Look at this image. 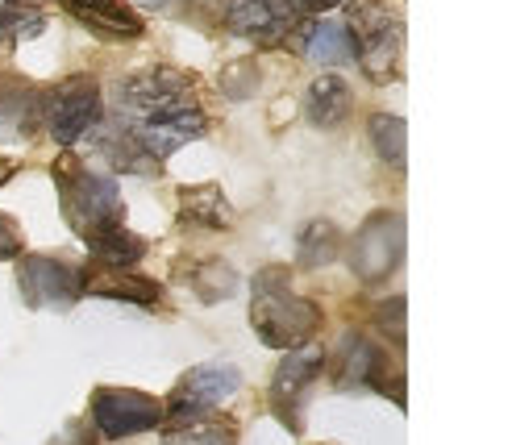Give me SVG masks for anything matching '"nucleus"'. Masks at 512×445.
I'll list each match as a JSON object with an SVG mask.
<instances>
[{"label":"nucleus","instance_id":"obj_16","mask_svg":"<svg viewBox=\"0 0 512 445\" xmlns=\"http://www.w3.org/2000/svg\"><path fill=\"white\" fill-rule=\"evenodd\" d=\"M304 55H309L313 63H321V67H346L354 59V38L338 21H317L309 42H304Z\"/></svg>","mask_w":512,"mask_h":445},{"label":"nucleus","instance_id":"obj_4","mask_svg":"<svg viewBox=\"0 0 512 445\" xmlns=\"http://www.w3.org/2000/svg\"><path fill=\"white\" fill-rule=\"evenodd\" d=\"M350 38H358V63L367 80L388 84L400 67L404 50V25L383 0H350Z\"/></svg>","mask_w":512,"mask_h":445},{"label":"nucleus","instance_id":"obj_11","mask_svg":"<svg viewBox=\"0 0 512 445\" xmlns=\"http://www.w3.org/2000/svg\"><path fill=\"white\" fill-rule=\"evenodd\" d=\"M321 366H325V350H317V346L292 350L279 362V371L271 379V408L279 412V421L288 429H300V400H304V391L317 383Z\"/></svg>","mask_w":512,"mask_h":445},{"label":"nucleus","instance_id":"obj_25","mask_svg":"<svg viewBox=\"0 0 512 445\" xmlns=\"http://www.w3.org/2000/svg\"><path fill=\"white\" fill-rule=\"evenodd\" d=\"M13 175H17V163H13V159H0V188H5Z\"/></svg>","mask_w":512,"mask_h":445},{"label":"nucleus","instance_id":"obj_13","mask_svg":"<svg viewBox=\"0 0 512 445\" xmlns=\"http://www.w3.org/2000/svg\"><path fill=\"white\" fill-rule=\"evenodd\" d=\"M179 221L200 229H229L234 225V208H229L217 183H196V188L179 192Z\"/></svg>","mask_w":512,"mask_h":445},{"label":"nucleus","instance_id":"obj_9","mask_svg":"<svg viewBox=\"0 0 512 445\" xmlns=\"http://www.w3.org/2000/svg\"><path fill=\"white\" fill-rule=\"evenodd\" d=\"M17 283L30 308H71L84 296V275L71 263H59V258H46V254L21 258Z\"/></svg>","mask_w":512,"mask_h":445},{"label":"nucleus","instance_id":"obj_21","mask_svg":"<svg viewBox=\"0 0 512 445\" xmlns=\"http://www.w3.org/2000/svg\"><path fill=\"white\" fill-rule=\"evenodd\" d=\"M371 142H375V150H379L383 163L404 167V121H400V117L375 113V117H371Z\"/></svg>","mask_w":512,"mask_h":445},{"label":"nucleus","instance_id":"obj_10","mask_svg":"<svg viewBox=\"0 0 512 445\" xmlns=\"http://www.w3.org/2000/svg\"><path fill=\"white\" fill-rule=\"evenodd\" d=\"M304 13L296 9V0H242L229 13V30L259 42V46H292L300 38Z\"/></svg>","mask_w":512,"mask_h":445},{"label":"nucleus","instance_id":"obj_18","mask_svg":"<svg viewBox=\"0 0 512 445\" xmlns=\"http://www.w3.org/2000/svg\"><path fill=\"white\" fill-rule=\"evenodd\" d=\"M342 250V233L338 225H329V221H313L309 229L300 233V267H325V263H334Z\"/></svg>","mask_w":512,"mask_h":445},{"label":"nucleus","instance_id":"obj_2","mask_svg":"<svg viewBox=\"0 0 512 445\" xmlns=\"http://www.w3.org/2000/svg\"><path fill=\"white\" fill-rule=\"evenodd\" d=\"M50 171H55L63 217L84 242H96L125 225V204H121V192L109 175H96L92 167L75 159V154H59V163Z\"/></svg>","mask_w":512,"mask_h":445},{"label":"nucleus","instance_id":"obj_15","mask_svg":"<svg viewBox=\"0 0 512 445\" xmlns=\"http://www.w3.org/2000/svg\"><path fill=\"white\" fill-rule=\"evenodd\" d=\"M304 117H309L317 129H338L350 117V88L338 75H321L313 80L309 96H304Z\"/></svg>","mask_w":512,"mask_h":445},{"label":"nucleus","instance_id":"obj_5","mask_svg":"<svg viewBox=\"0 0 512 445\" xmlns=\"http://www.w3.org/2000/svg\"><path fill=\"white\" fill-rule=\"evenodd\" d=\"M242 387L238 366H225V362H209V366H192V371L175 383L171 400L163 404V416H171L175 425H188L200 421L204 412H213L217 404H225L234 391Z\"/></svg>","mask_w":512,"mask_h":445},{"label":"nucleus","instance_id":"obj_20","mask_svg":"<svg viewBox=\"0 0 512 445\" xmlns=\"http://www.w3.org/2000/svg\"><path fill=\"white\" fill-rule=\"evenodd\" d=\"M42 30V9L25 5V0H0V38L21 42Z\"/></svg>","mask_w":512,"mask_h":445},{"label":"nucleus","instance_id":"obj_6","mask_svg":"<svg viewBox=\"0 0 512 445\" xmlns=\"http://www.w3.org/2000/svg\"><path fill=\"white\" fill-rule=\"evenodd\" d=\"M404 258V217L400 213H375L350 246V267L363 283L388 279Z\"/></svg>","mask_w":512,"mask_h":445},{"label":"nucleus","instance_id":"obj_14","mask_svg":"<svg viewBox=\"0 0 512 445\" xmlns=\"http://www.w3.org/2000/svg\"><path fill=\"white\" fill-rule=\"evenodd\" d=\"M84 292L109 296V300H130V304H159L163 300L159 283H150L142 275H130V271H109V267L88 271L84 275Z\"/></svg>","mask_w":512,"mask_h":445},{"label":"nucleus","instance_id":"obj_12","mask_svg":"<svg viewBox=\"0 0 512 445\" xmlns=\"http://www.w3.org/2000/svg\"><path fill=\"white\" fill-rule=\"evenodd\" d=\"M63 9L80 21L84 30H92L96 38H109V42H134L146 30L138 9L125 5V0H63Z\"/></svg>","mask_w":512,"mask_h":445},{"label":"nucleus","instance_id":"obj_1","mask_svg":"<svg viewBox=\"0 0 512 445\" xmlns=\"http://www.w3.org/2000/svg\"><path fill=\"white\" fill-rule=\"evenodd\" d=\"M117 113L125 142L150 154V159H167V154L196 142L209 129V117H204L196 96V80L175 67H150L130 75L117 88Z\"/></svg>","mask_w":512,"mask_h":445},{"label":"nucleus","instance_id":"obj_3","mask_svg":"<svg viewBox=\"0 0 512 445\" xmlns=\"http://www.w3.org/2000/svg\"><path fill=\"white\" fill-rule=\"evenodd\" d=\"M250 325L271 350H300L321 329V308L292 292L284 267H271L254 279Z\"/></svg>","mask_w":512,"mask_h":445},{"label":"nucleus","instance_id":"obj_23","mask_svg":"<svg viewBox=\"0 0 512 445\" xmlns=\"http://www.w3.org/2000/svg\"><path fill=\"white\" fill-rule=\"evenodd\" d=\"M21 254V229L0 213V263H9V258H17Z\"/></svg>","mask_w":512,"mask_h":445},{"label":"nucleus","instance_id":"obj_24","mask_svg":"<svg viewBox=\"0 0 512 445\" xmlns=\"http://www.w3.org/2000/svg\"><path fill=\"white\" fill-rule=\"evenodd\" d=\"M334 5H342V0H296L300 13H325V9H334Z\"/></svg>","mask_w":512,"mask_h":445},{"label":"nucleus","instance_id":"obj_8","mask_svg":"<svg viewBox=\"0 0 512 445\" xmlns=\"http://www.w3.org/2000/svg\"><path fill=\"white\" fill-rule=\"evenodd\" d=\"M100 117H105V100H100V88L92 75H71L67 84H59L55 100H50V113H46L50 134H55L59 146H75L84 134H92Z\"/></svg>","mask_w":512,"mask_h":445},{"label":"nucleus","instance_id":"obj_17","mask_svg":"<svg viewBox=\"0 0 512 445\" xmlns=\"http://www.w3.org/2000/svg\"><path fill=\"white\" fill-rule=\"evenodd\" d=\"M88 250H92V258H96V267H109V271H130L138 258L146 254V242L138 238V233H130V229H113V233H105V238H96V242H88Z\"/></svg>","mask_w":512,"mask_h":445},{"label":"nucleus","instance_id":"obj_19","mask_svg":"<svg viewBox=\"0 0 512 445\" xmlns=\"http://www.w3.org/2000/svg\"><path fill=\"white\" fill-rule=\"evenodd\" d=\"M163 445H238L234 421H188L163 433Z\"/></svg>","mask_w":512,"mask_h":445},{"label":"nucleus","instance_id":"obj_7","mask_svg":"<svg viewBox=\"0 0 512 445\" xmlns=\"http://www.w3.org/2000/svg\"><path fill=\"white\" fill-rule=\"evenodd\" d=\"M92 425L100 429V437H134L146 429L163 425V404L155 396H142V391H125V387H100L92 396Z\"/></svg>","mask_w":512,"mask_h":445},{"label":"nucleus","instance_id":"obj_22","mask_svg":"<svg viewBox=\"0 0 512 445\" xmlns=\"http://www.w3.org/2000/svg\"><path fill=\"white\" fill-rule=\"evenodd\" d=\"M188 283L196 287L204 300H221V296L234 292V283H238V279H234V271H229L225 263H217V258H204V263L192 267Z\"/></svg>","mask_w":512,"mask_h":445}]
</instances>
